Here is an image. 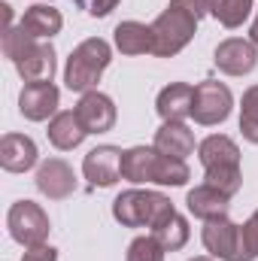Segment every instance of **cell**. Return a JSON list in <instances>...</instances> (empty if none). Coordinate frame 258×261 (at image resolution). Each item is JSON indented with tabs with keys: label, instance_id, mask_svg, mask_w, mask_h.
Instances as JSON below:
<instances>
[{
	"label": "cell",
	"instance_id": "1",
	"mask_svg": "<svg viewBox=\"0 0 258 261\" xmlns=\"http://www.w3.org/2000/svg\"><path fill=\"white\" fill-rule=\"evenodd\" d=\"M203 15H207V3L203 0H170L167 9L152 21V34H155L152 55H158V58L179 55L192 43L194 31H197Z\"/></svg>",
	"mask_w": 258,
	"mask_h": 261
},
{
	"label": "cell",
	"instance_id": "2",
	"mask_svg": "<svg viewBox=\"0 0 258 261\" xmlns=\"http://www.w3.org/2000/svg\"><path fill=\"white\" fill-rule=\"evenodd\" d=\"M122 179L128 182H158V186H186L189 167L179 158L158 152L155 146H134L122 152Z\"/></svg>",
	"mask_w": 258,
	"mask_h": 261
},
{
	"label": "cell",
	"instance_id": "3",
	"mask_svg": "<svg viewBox=\"0 0 258 261\" xmlns=\"http://www.w3.org/2000/svg\"><path fill=\"white\" fill-rule=\"evenodd\" d=\"M200 164L207 170V186L225 192V195H237L243 186V173H240V149L231 137L225 134H210L200 146H197Z\"/></svg>",
	"mask_w": 258,
	"mask_h": 261
},
{
	"label": "cell",
	"instance_id": "4",
	"mask_svg": "<svg viewBox=\"0 0 258 261\" xmlns=\"http://www.w3.org/2000/svg\"><path fill=\"white\" fill-rule=\"evenodd\" d=\"M110 61H113V49H110L107 40H100V37L82 40V43L70 52V58H67L64 85L70 91H79V94L94 91V85L100 82V76H104V70L110 67Z\"/></svg>",
	"mask_w": 258,
	"mask_h": 261
},
{
	"label": "cell",
	"instance_id": "5",
	"mask_svg": "<svg viewBox=\"0 0 258 261\" xmlns=\"http://www.w3.org/2000/svg\"><path fill=\"white\" fill-rule=\"evenodd\" d=\"M173 213L170 197L161 192H143V189H128L113 200V216L125 228H155L164 216Z\"/></svg>",
	"mask_w": 258,
	"mask_h": 261
},
{
	"label": "cell",
	"instance_id": "6",
	"mask_svg": "<svg viewBox=\"0 0 258 261\" xmlns=\"http://www.w3.org/2000/svg\"><path fill=\"white\" fill-rule=\"evenodd\" d=\"M6 228H9V237L28 249V246L46 243V237H49V216L34 200H15L9 206V216H6Z\"/></svg>",
	"mask_w": 258,
	"mask_h": 261
},
{
	"label": "cell",
	"instance_id": "7",
	"mask_svg": "<svg viewBox=\"0 0 258 261\" xmlns=\"http://www.w3.org/2000/svg\"><path fill=\"white\" fill-rule=\"evenodd\" d=\"M234 97L225 82L203 79L194 85V100H192V119L197 125H222L231 116Z\"/></svg>",
	"mask_w": 258,
	"mask_h": 261
},
{
	"label": "cell",
	"instance_id": "8",
	"mask_svg": "<svg viewBox=\"0 0 258 261\" xmlns=\"http://www.w3.org/2000/svg\"><path fill=\"white\" fill-rule=\"evenodd\" d=\"M200 237H203V246H207L210 255H216L222 261H246V255H243V231L228 216L207 219Z\"/></svg>",
	"mask_w": 258,
	"mask_h": 261
},
{
	"label": "cell",
	"instance_id": "9",
	"mask_svg": "<svg viewBox=\"0 0 258 261\" xmlns=\"http://www.w3.org/2000/svg\"><path fill=\"white\" fill-rule=\"evenodd\" d=\"M82 173L88 186L94 189H110L122 179V149L119 146H97L85 155Z\"/></svg>",
	"mask_w": 258,
	"mask_h": 261
},
{
	"label": "cell",
	"instance_id": "10",
	"mask_svg": "<svg viewBox=\"0 0 258 261\" xmlns=\"http://www.w3.org/2000/svg\"><path fill=\"white\" fill-rule=\"evenodd\" d=\"M58 100H61V91L52 79H43V82H24L21 94H18V110L24 119L31 122H46L55 110H58Z\"/></svg>",
	"mask_w": 258,
	"mask_h": 261
},
{
	"label": "cell",
	"instance_id": "11",
	"mask_svg": "<svg viewBox=\"0 0 258 261\" xmlns=\"http://www.w3.org/2000/svg\"><path fill=\"white\" fill-rule=\"evenodd\" d=\"M216 67L228 76H246L252 73L258 64V46L252 40H240V37H231L225 43L216 46V55H213Z\"/></svg>",
	"mask_w": 258,
	"mask_h": 261
},
{
	"label": "cell",
	"instance_id": "12",
	"mask_svg": "<svg viewBox=\"0 0 258 261\" xmlns=\"http://www.w3.org/2000/svg\"><path fill=\"white\" fill-rule=\"evenodd\" d=\"M37 189L49 200H64L76 192V173L61 158H49L37 167Z\"/></svg>",
	"mask_w": 258,
	"mask_h": 261
},
{
	"label": "cell",
	"instance_id": "13",
	"mask_svg": "<svg viewBox=\"0 0 258 261\" xmlns=\"http://www.w3.org/2000/svg\"><path fill=\"white\" fill-rule=\"evenodd\" d=\"M76 116L88 134H107L116 125V103L100 91H85L76 103Z\"/></svg>",
	"mask_w": 258,
	"mask_h": 261
},
{
	"label": "cell",
	"instance_id": "14",
	"mask_svg": "<svg viewBox=\"0 0 258 261\" xmlns=\"http://www.w3.org/2000/svg\"><path fill=\"white\" fill-rule=\"evenodd\" d=\"M37 164V143L24 134H3L0 140V167L9 173H24Z\"/></svg>",
	"mask_w": 258,
	"mask_h": 261
},
{
	"label": "cell",
	"instance_id": "15",
	"mask_svg": "<svg viewBox=\"0 0 258 261\" xmlns=\"http://www.w3.org/2000/svg\"><path fill=\"white\" fill-rule=\"evenodd\" d=\"M192 100H194V88L189 82H170L167 88H161L155 110L164 122H186L192 116Z\"/></svg>",
	"mask_w": 258,
	"mask_h": 261
},
{
	"label": "cell",
	"instance_id": "16",
	"mask_svg": "<svg viewBox=\"0 0 258 261\" xmlns=\"http://www.w3.org/2000/svg\"><path fill=\"white\" fill-rule=\"evenodd\" d=\"M155 149L186 161L194 152V134L186 128V122H164L161 128L155 130Z\"/></svg>",
	"mask_w": 258,
	"mask_h": 261
},
{
	"label": "cell",
	"instance_id": "17",
	"mask_svg": "<svg viewBox=\"0 0 258 261\" xmlns=\"http://www.w3.org/2000/svg\"><path fill=\"white\" fill-rule=\"evenodd\" d=\"M18 24H21L31 37H37V40H52L55 34H61L64 18H61V12H58L55 6H49V3H37V6L24 9V15H21Z\"/></svg>",
	"mask_w": 258,
	"mask_h": 261
},
{
	"label": "cell",
	"instance_id": "18",
	"mask_svg": "<svg viewBox=\"0 0 258 261\" xmlns=\"http://www.w3.org/2000/svg\"><path fill=\"white\" fill-rule=\"evenodd\" d=\"M49 140H52V146L55 149H76L85 137H88V130L85 125L79 122V116H76V110H64V113H55L52 116V122H49Z\"/></svg>",
	"mask_w": 258,
	"mask_h": 261
},
{
	"label": "cell",
	"instance_id": "19",
	"mask_svg": "<svg viewBox=\"0 0 258 261\" xmlns=\"http://www.w3.org/2000/svg\"><path fill=\"white\" fill-rule=\"evenodd\" d=\"M186 203H189V213H194L197 219H216V216H228V206H231V195H225V192H219V189H213V186H197L189 192L186 197Z\"/></svg>",
	"mask_w": 258,
	"mask_h": 261
},
{
	"label": "cell",
	"instance_id": "20",
	"mask_svg": "<svg viewBox=\"0 0 258 261\" xmlns=\"http://www.w3.org/2000/svg\"><path fill=\"white\" fill-rule=\"evenodd\" d=\"M116 49L122 55H146L155 49V34L152 24H140V21H122L116 24Z\"/></svg>",
	"mask_w": 258,
	"mask_h": 261
},
{
	"label": "cell",
	"instance_id": "21",
	"mask_svg": "<svg viewBox=\"0 0 258 261\" xmlns=\"http://www.w3.org/2000/svg\"><path fill=\"white\" fill-rule=\"evenodd\" d=\"M15 70H18V76H21L24 82L52 79V73H55V49H52L49 43H37V49H34L21 64H15Z\"/></svg>",
	"mask_w": 258,
	"mask_h": 261
},
{
	"label": "cell",
	"instance_id": "22",
	"mask_svg": "<svg viewBox=\"0 0 258 261\" xmlns=\"http://www.w3.org/2000/svg\"><path fill=\"white\" fill-rule=\"evenodd\" d=\"M152 237L164 246V252H176L189 243V222L173 210L170 216H164L155 228H152Z\"/></svg>",
	"mask_w": 258,
	"mask_h": 261
},
{
	"label": "cell",
	"instance_id": "23",
	"mask_svg": "<svg viewBox=\"0 0 258 261\" xmlns=\"http://www.w3.org/2000/svg\"><path fill=\"white\" fill-rule=\"evenodd\" d=\"M203 3H207V12L219 18L225 28H240L255 6V0H203Z\"/></svg>",
	"mask_w": 258,
	"mask_h": 261
},
{
	"label": "cell",
	"instance_id": "24",
	"mask_svg": "<svg viewBox=\"0 0 258 261\" xmlns=\"http://www.w3.org/2000/svg\"><path fill=\"white\" fill-rule=\"evenodd\" d=\"M34 49H37V37H31L21 24H18V28H9V31L3 34V55H6L12 64H21Z\"/></svg>",
	"mask_w": 258,
	"mask_h": 261
},
{
	"label": "cell",
	"instance_id": "25",
	"mask_svg": "<svg viewBox=\"0 0 258 261\" xmlns=\"http://www.w3.org/2000/svg\"><path fill=\"white\" fill-rule=\"evenodd\" d=\"M240 130L249 143L258 146V85H249L243 91V103H240Z\"/></svg>",
	"mask_w": 258,
	"mask_h": 261
},
{
	"label": "cell",
	"instance_id": "26",
	"mask_svg": "<svg viewBox=\"0 0 258 261\" xmlns=\"http://www.w3.org/2000/svg\"><path fill=\"white\" fill-rule=\"evenodd\" d=\"M128 261H164V246L152 234L137 237V240H131V246H128Z\"/></svg>",
	"mask_w": 258,
	"mask_h": 261
},
{
	"label": "cell",
	"instance_id": "27",
	"mask_svg": "<svg viewBox=\"0 0 258 261\" xmlns=\"http://www.w3.org/2000/svg\"><path fill=\"white\" fill-rule=\"evenodd\" d=\"M240 231H243V255H246V261L258 258V210L249 216L246 225H240Z\"/></svg>",
	"mask_w": 258,
	"mask_h": 261
},
{
	"label": "cell",
	"instance_id": "28",
	"mask_svg": "<svg viewBox=\"0 0 258 261\" xmlns=\"http://www.w3.org/2000/svg\"><path fill=\"white\" fill-rule=\"evenodd\" d=\"M21 261H58V249H52L49 243H37V246H28Z\"/></svg>",
	"mask_w": 258,
	"mask_h": 261
},
{
	"label": "cell",
	"instance_id": "29",
	"mask_svg": "<svg viewBox=\"0 0 258 261\" xmlns=\"http://www.w3.org/2000/svg\"><path fill=\"white\" fill-rule=\"evenodd\" d=\"M116 6H119V0H91L88 12H91L94 18H104V15H110V12H113Z\"/></svg>",
	"mask_w": 258,
	"mask_h": 261
},
{
	"label": "cell",
	"instance_id": "30",
	"mask_svg": "<svg viewBox=\"0 0 258 261\" xmlns=\"http://www.w3.org/2000/svg\"><path fill=\"white\" fill-rule=\"evenodd\" d=\"M0 15H3V34L12 28V6L9 3H0Z\"/></svg>",
	"mask_w": 258,
	"mask_h": 261
},
{
	"label": "cell",
	"instance_id": "31",
	"mask_svg": "<svg viewBox=\"0 0 258 261\" xmlns=\"http://www.w3.org/2000/svg\"><path fill=\"white\" fill-rule=\"evenodd\" d=\"M249 40L258 46V12H255V21H252V28H249Z\"/></svg>",
	"mask_w": 258,
	"mask_h": 261
},
{
	"label": "cell",
	"instance_id": "32",
	"mask_svg": "<svg viewBox=\"0 0 258 261\" xmlns=\"http://www.w3.org/2000/svg\"><path fill=\"white\" fill-rule=\"evenodd\" d=\"M192 261H213V258H207V255H197V258H192Z\"/></svg>",
	"mask_w": 258,
	"mask_h": 261
},
{
	"label": "cell",
	"instance_id": "33",
	"mask_svg": "<svg viewBox=\"0 0 258 261\" xmlns=\"http://www.w3.org/2000/svg\"><path fill=\"white\" fill-rule=\"evenodd\" d=\"M73 3H85V0H73Z\"/></svg>",
	"mask_w": 258,
	"mask_h": 261
}]
</instances>
